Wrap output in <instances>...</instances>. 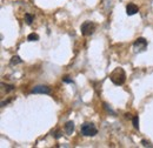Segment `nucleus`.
I'll list each match as a JSON object with an SVG mask.
<instances>
[{
	"mask_svg": "<svg viewBox=\"0 0 153 148\" xmlns=\"http://www.w3.org/2000/svg\"><path fill=\"white\" fill-rule=\"evenodd\" d=\"M110 79L114 85L121 86L126 81V73L121 67H117L115 70H113V72L110 74Z\"/></svg>",
	"mask_w": 153,
	"mask_h": 148,
	"instance_id": "nucleus-1",
	"label": "nucleus"
},
{
	"mask_svg": "<svg viewBox=\"0 0 153 148\" xmlns=\"http://www.w3.org/2000/svg\"><path fill=\"white\" fill-rule=\"evenodd\" d=\"M97 25L92 21H85L81 27H80V31H81V34L85 36V37H88V36H92L94 32H96Z\"/></svg>",
	"mask_w": 153,
	"mask_h": 148,
	"instance_id": "nucleus-2",
	"label": "nucleus"
},
{
	"mask_svg": "<svg viewBox=\"0 0 153 148\" xmlns=\"http://www.w3.org/2000/svg\"><path fill=\"white\" fill-rule=\"evenodd\" d=\"M98 133V130L92 122H85L81 126V134L84 136H94Z\"/></svg>",
	"mask_w": 153,
	"mask_h": 148,
	"instance_id": "nucleus-3",
	"label": "nucleus"
},
{
	"mask_svg": "<svg viewBox=\"0 0 153 148\" xmlns=\"http://www.w3.org/2000/svg\"><path fill=\"white\" fill-rule=\"evenodd\" d=\"M134 52H144L147 48V40L145 38H138L133 44Z\"/></svg>",
	"mask_w": 153,
	"mask_h": 148,
	"instance_id": "nucleus-4",
	"label": "nucleus"
},
{
	"mask_svg": "<svg viewBox=\"0 0 153 148\" xmlns=\"http://www.w3.org/2000/svg\"><path fill=\"white\" fill-rule=\"evenodd\" d=\"M31 93H33V94H50L51 93V88L48 87V86H44V85H41V86H36Z\"/></svg>",
	"mask_w": 153,
	"mask_h": 148,
	"instance_id": "nucleus-5",
	"label": "nucleus"
},
{
	"mask_svg": "<svg viewBox=\"0 0 153 148\" xmlns=\"http://www.w3.org/2000/svg\"><path fill=\"white\" fill-rule=\"evenodd\" d=\"M138 11H139V8H138V6L135 4H133V2L127 4V6H126V13H127V16H134L135 13H138Z\"/></svg>",
	"mask_w": 153,
	"mask_h": 148,
	"instance_id": "nucleus-6",
	"label": "nucleus"
},
{
	"mask_svg": "<svg viewBox=\"0 0 153 148\" xmlns=\"http://www.w3.org/2000/svg\"><path fill=\"white\" fill-rule=\"evenodd\" d=\"M64 128H65V132H66V134L71 135V134L74 132V124H73V121H67V122L65 124Z\"/></svg>",
	"mask_w": 153,
	"mask_h": 148,
	"instance_id": "nucleus-7",
	"label": "nucleus"
},
{
	"mask_svg": "<svg viewBox=\"0 0 153 148\" xmlns=\"http://www.w3.org/2000/svg\"><path fill=\"white\" fill-rule=\"evenodd\" d=\"M20 62H21L20 56H12V59H11V65H12V66H16V65H18V64H20Z\"/></svg>",
	"mask_w": 153,
	"mask_h": 148,
	"instance_id": "nucleus-8",
	"label": "nucleus"
},
{
	"mask_svg": "<svg viewBox=\"0 0 153 148\" xmlns=\"http://www.w3.org/2000/svg\"><path fill=\"white\" fill-rule=\"evenodd\" d=\"M27 40L28 41H37V40H39V36L37 33H31V34H28Z\"/></svg>",
	"mask_w": 153,
	"mask_h": 148,
	"instance_id": "nucleus-9",
	"label": "nucleus"
},
{
	"mask_svg": "<svg viewBox=\"0 0 153 148\" xmlns=\"http://www.w3.org/2000/svg\"><path fill=\"white\" fill-rule=\"evenodd\" d=\"M132 122H133V127L135 130H139V118H138V115H135L133 116V119H132Z\"/></svg>",
	"mask_w": 153,
	"mask_h": 148,
	"instance_id": "nucleus-10",
	"label": "nucleus"
},
{
	"mask_svg": "<svg viewBox=\"0 0 153 148\" xmlns=\"http://www.w3.org/2000/svg\"><path fill=\"white\" fill-rule=\"evenodd\" d=\"M25 19H26V22H27L28 25H31V24L33 22V17H32L31 14H28V13L25 14Z\"/></svg>",
	"mask_w": 153,
	"mask_h": 148,
	"instance_id": "nucleus-11",
	"label": "nucleus"
},
{
	"mask_svg": "<svg viewBox=\"0 0 153 148\" xmlns=\"http://www.w3.org/2000/svg\"><path fill=\"white\" fill-rule=\"evenodd\" d=\"M53 135H54V138H56V139H59V138L61 136V132H60V130H57V132H54V133H53Z\"/></svg>",
	"mask_w": 153,
	"mask_h": 148,
	"instance_id": "nucleus-12",
	"label": "nucleus"
},
{
	"mask_svg": "<svg viewBox=\"0 0 153 148\" xmlns=\"http://www.w3.org/2000/svg\"><path fill=\"white\" fill-rule=\"evenodd\" d=\"M62 81H64V82H66V84H72V80H71L68 76H65V78L62 79Z\"/></svg>",
	"mask_w": 153,
	"mask_h": 148,
	"instance_id": "nucleus-13",
	"label": "nucleus"
},
{
	"mask_svg": "<svg viewBox=\"0 0 153 148\" xmlns=\"http://www.w3.org/2000/svg\"><path fill=\"white\" fill-rule=\"evenodd\" d=\"M141 144H143V145H144L145 147H152V145H151L150 142H147V141H145V140H143V141H141Z\"/></svg>",
	"mask_w": 153,
	"mask_h": 148,
	"instance_id": "nucleus-14",
	"label": "nucleus"
}]
</instances>
